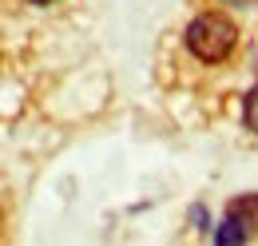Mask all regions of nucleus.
Here are the masks:
<instances>
[{
    "label": "nucleus",
    "mask_w": 258,
    "mask_h": 246,
    "mask_svg": "<svg viewBox=\"0 0 258 246\" xmlns=\"http://www.w3.org/2000/svg\"><path fill=\"white\" fill-rule=\"evenodd\" d=\"M234 44H238V28L223 12H203V16H195L191 28H187V48L203 64H223L234 52Z\"/></svg>",
    "instance_id": "f257e3e1"
},
{
    "label": "nucleus",
    "mask_w": 258,
    "mask_h": 246,
    "mask_svg": "<svg viewBox=\"0 0 258 246\" xmlns=\"http://www.w3.org/2000/svg\"><path fill=\"white\" fill-rule=\"evenodd\" d=\"M226 218H230L242 234H254V230H258V195L230 199V203H226Z\"/></svg>",
    "instance_id": "f03ea898"
},
{
    "label": "nucleus",
    "mask_w": 258,
    "mask_h": 246,
    "mask_svg": "<svg viewBox=\"0 0 258 246\" xmlns=\"http://www.w3.org/2000/svg\"><path fill=\"white\" fill-rule=\"evenodd\" d=\"M215 246H246V234H242L230 218H223V226L215 230Z\"/></svg>",
    "instance_id": "7ed1b4c3"
},
{
    "label": "nucleus",
    "mask_w": 258,
    "mask_h": 246,
    "mask_svg": "<svg viewBox=\"0 0 258 246\" xmlns=\"http://www.w3.org/2000/svg\"><path fill=\"white\" fill-rule=\"evenodd\" d=\"M242 123H246V127L258 135V84L246 92V103H242Z\"/></svg>",
    "instance_id": "20e7f679"
},
{
    "label": "nucleus",
    "mask_w": 258,
    "mask_h": 246,
    "mask_svg": "<svg viewBox=\"0 0 258 246\" xmlns=\"http://www.w3.org/2000/svg\"><path fill=\"white\" fill-rule=\"evenodd\" d=\"M191 218L199 222V230H207V211H203V207H195V211H191Z\"/></svg>",
    "instance_id": "39448f33"
},
{
    "label": "nucleus",
    "mask_w": 258,
    "mask_h": 246,
    "mask_svg": "<svg viewBox=\"0 0 258 246\" xmlns=\"http://www.w3.org/2000/svg\"><path fill=\"white\" fill-rule=\"evenodd\" d=\"M32 4H52V0H32Z\"/></svg>",
    "instance_id": "423d86ee"
},
{
    "label": "nucleus",
    "mask_w": 258,
    "mask_h": 246,
    "mask_svg": "<svg viewBox=\"0 0 258 246\" xmlns=\"http://www.w3.org/2000/svg\"><path fill=\"white\" fill-rule=\"evenodd\" d=\"M0 226H4V215H0Z\"/></svg>",
    "instance_id": "0eeeda50"
}]
</instances>
